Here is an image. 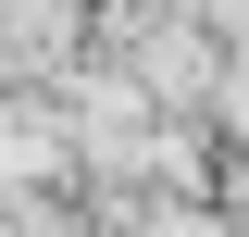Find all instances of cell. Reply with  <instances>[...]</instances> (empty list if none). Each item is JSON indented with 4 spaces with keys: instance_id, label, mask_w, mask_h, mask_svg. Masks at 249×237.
I'll use <instances>...</instances> for the list:
<instances>
[{
    "instance_id": "6da1fadb",
    "label": "cell",
    "mask_w": 249,
    "mask_h": 237,
    "mask_svg": "<svg viewBox=\"0 0 249 237\" xmlns=\"http://www.w3.org/2000/svg\"><path fill=\"white\" fill-rule=\"evenodd\" d=\"M199 13H249V0H199Z\"/></svg>"
},
{
    "instance_id": "7a4b0ae2",
    "label": "cell",
    "mask_w": 249,
    "mask_h": 237,
    "mask_svg": "<svg viewBox=\"0 0 249 237\" xmlns=\"http://www.w3.org/2000/svg\"><path fill=\"white\" fill-rule=\"evenodd\" d=\"M0 200H13V187H0Z\"/></svg>"
}]
</instances>
